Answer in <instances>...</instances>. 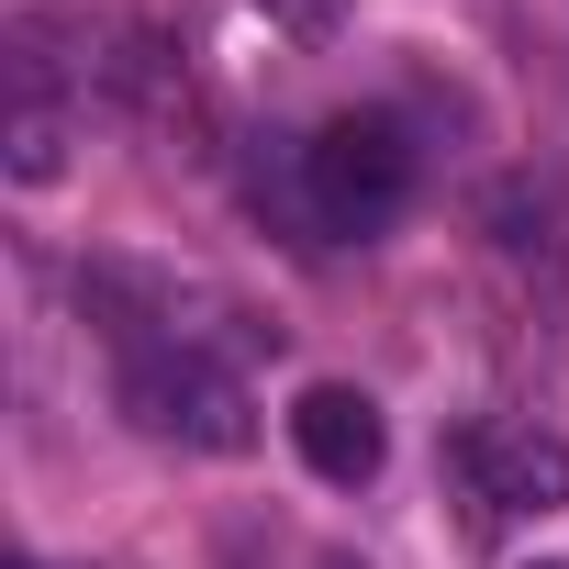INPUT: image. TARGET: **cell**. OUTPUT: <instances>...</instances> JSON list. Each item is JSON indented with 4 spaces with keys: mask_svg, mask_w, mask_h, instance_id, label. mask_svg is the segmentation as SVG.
<instances>
[{
    "mask_svg": "<svg viewBox=\"0 0 569 569\" xmlns=\"http://www.w3.org/2000/svg\"><path fill=\"white\" fill-rule=\"evenodd\" d=\"M302 190H313V212L336 234H369V223H391L413 201V134L391 112H336L302 146Z\"/></svg>",
    "mask_w": 569,
    "mask_h": 569,
    "instance_id": "obj_1",
    "label": "cell"
},
{
    "mask_svg": "<svg viewBox=\"0 0 569 569\" xmlns=\"http://www.w3.org/2000/svg\"><path fill=\"white\" fill-rule=\"evenodd\" d=\"M123 413L146 425V436H168V447H212V458H234V447H257V413H246V391H234V369H212L201 347H146V358H123Z\"/></svg>",
    "mask_w": 569,
    "mask_h": 569,
    "instance_id": "obj_2",
    "label": "cell"
},
{
    "mask_svg": "<svg viewBox=\"0 0 569 569\" xmlns=\"http://www.w3.org/2000/svg\"><path fill=\"white\" fill-rule=\"evenodd\" d=\"M458 480L480 513H558L569 502V436L536 413H491L458 436Z\"/></svg>",
    "mask_w": 569,
    "mask_h": 569,
    "instance_id": "obj_3",
    "label": "cell"
},
{
    "mask_svg": "<svg viewBox=\"0 0 569 569\" xmlns=\"http://www.w3.org/2000/svg\"><path fill=\"white\" fill-rule=\"evenodd\" d=\"M101 46H112V57H90V68H101V90H112L123 112H146L157 134L201 123V90H190V57H179V34H168V23H112Z\"/></svg>",
    "mask_w": 569,
    "mask_h": 569,
    "instance_id": "obj_4",
    "label": "cell"
},
{
    "mask_svg": "<svg viewBox=\"0 0 569 569\" xmlns=\"http://www.w3.org/2000/svg\"><path fill=\"white\" fill-rule=\"evenodd\" d=\"M291 447L313 458V480H380V458H391V436H380V402L369 391H347V380H313L302 402H291Z\"/></svg>",
    "mask_w": 569,
    "mask_h": 569,
    "instance_id": "obj_5",
    "label": "cell"
},
{
    "mask_svg": "<svg viewBox=\"0 0 569 569\" xmlns=\"http://www.w3.org/2000/svg\"><path fill=\"white\" fill-rule=\"evenodd\" d=\"M491 246H502L513 268H536L547 291H558V279H569V212H558V190L502 179V190H491Z\"/></svg>",
    "mask_w": 569,
    "mask_h": 569,
    "instance_id": "obj_6",
    "label": "cell"
},
{
    "mask_svg": "<svg viewBox=\"0 0 569 569\" xmlns=\"http://www.w3.org/2000/svg\"><path fill=\"white\" fill-rule=\"evenodd\" d=\"M0 168H12L23 190H46V179L68 168V112H57V101H23V90H12V123H0Z\"/></svg>",
    "mask_w": 569,
    "mask_h": 569,
    "instance_id": "obj_7",
    "label": "cell"
},
{
    "mask_svg": "<svg viewBox=\"0 0 569 569\" xmlns=\"http://www.w3.org/2000/svg\"><path fill=\"white\" fill-rule=\"evenodd\" d=\"M257 12H268L279 34H291V46H325V34L347 23V0H257Z\"/></svg>",
    "mask_w": 569,
    "mask_h": 569,
    "instance_id": "obj_8",
    "label": "cell"
},
{
    "mask_svg": "<svg viewBox=\"0 0 569 569\" xmlns=\"http://www.w3.org/2000/svg\"><path fill=\"white\" fill-rule=\"evenodd\" d=\"M325 569H358V558H325Z\"/></svg>",
    "mask_w": 569,
    "mask_h": 569,
    "instance_id": "obj_9",
    "label": "cell"
},
{
    "mask_svg": "<svg viewBox=\"0 0 569 569\" xmlns=\"http://www.w3.org/2000/svg\"><path fill=\"white\" fill-rule=\"evenodd\" d=\"M12 569H34V558H12Z\"/></svg>",
    "mask_w": 569,
    "mask_h": 569,
    "instance_id": "obj_10",
    "label": "cell"
}]
</instances>
